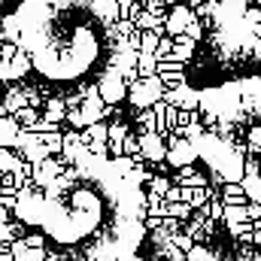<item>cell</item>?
<instances>
[{"mask_svg": "<svg viewBox=\"0 0 261 261\" xmlns=\"http://www.w3.org/2000/svg\"><path fill=\"white\" fill-rule=\"evenodd\" d=\"M15 216L40 237L46 261H128L143 237V192L119 164L82 158L24 192Z\"/></svg>", "mask_w": 261, "mask_h": 261, "instance_id": "1", "label": "cell"}, {"mask_svg": "<svg viewBox=\"0 0 261 261\" xmlns=\"http://www.w3.org/2000/svg\"><path fill=\"white\" fill-rule=\"evenodd\" d=\"M3 34L40 85L85 91L116 52L113 0H18Z\"/></svg>", "mask_w": 261, "mask_h": 261, "instance_id": "2", "label": "cell"}, {"mask_svg": "<svg viewBox=\"0 0 261 261\" xmlns=\"http://www.w3.org/2000/svg\"><path fill=\"white\" fill-rule=\"evenodd\" d=\"M128 261H140V258H137V255H134V258H128Z\"/></svg>", "mask_w": 261, "mask_h": 261, "instance_id": "3", "label": "cell"}]
</instances>
